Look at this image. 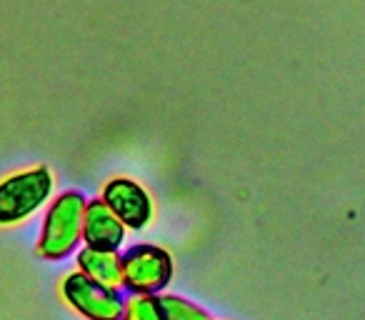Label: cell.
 Instances as JSON below:
<instances>
[{
    "label": "cell",
    "mask_w": 365,
    "mask_h": 320,
    "mask_svg": "<svg viewBox=\"0 0 365 320\" xmlns=\"http://www.w3.org/2000/svg\"><path fill=\"white\" fill-rule=\"evenodd\" d=\"M123 258V285L133 295H160L173 278V258L158 245H133Z\"/></svg>",
    "instance_id": "cell-3"
},
{
    "label": "cell",
    "mask_w": 365,
    "mask_h": 320,
    "mask_svg": "<svg viewBox=\"0 0 365 320\" xmlns=\"http://www.w3.org/2000/svg\"><path fill=\"white\" fill-rule=\"evenodd\" d=\"M123 320H138V318H133V315H128V313H125V315H123Z\"/></svg>",
    "instance_id": "cell-9"
},
{
    "label": "cell",
    "mask_w": 365,
    "mask_h": 320,
    "mask_svg": "<svg viewBox=\"0 0 365 320\" xmlns=\"http://www.w3.org/2000/svg\"><path fill=\"white\" fill-rule=\"evenodd\" d=\"M163 320H210L200 305L180 298V295H158Z\"/></svg>",
    "instance_id": "cell-8"
},
{
    "label": "cell",
    "mask_w": 365,
    "mask_h": 320,
    "mask_svg": "<svg viewBox=\"0 0 365 320\" xmlns=\"http://www.w3.org/2000/svg\"><path fill=\"white\" fill-rule=\"evenodd\" d=\"M61 295L86 320H123L125 315V300L120 298V293L96 283L81 270L63 280Z\"/></svg>",
    "instance_id": "cell-4"
},
{
    "label": "cell",
    "mask_w": 365,
    "mask_h": 320,
    "mask_svg": "<svg viewBox=\"0 0 365 320\" xmlns=\"http://www.w3.org/2000/svg\"><path fill=\"white\" fill-rule=\"evenodd\" d=\"M86 205V198L78 190H66L58 195V200H53L38 240L41 258L63 260L78 248V243L83 240Z\"/></svg>",
    "instance_id": "cell-1"
},
{
    "label": "cell",
    "mask_w": 365,
    "mask_h": 320,
    "mask_svg": "<svg viewBox=\"0 0 365 320\" xmlns=\"http://www.w3.org/2000/svg\"><path fill=\"white\" fill-rule=\"evenodd\" d=\"M53 193V175L46 165L23 170L0 183V225H13L36 213Z\"/></svg>",
    "instance_id": "cell-2"
},
{
    "label": "cell",
    "mask_w": 365,
    "mask_h": 320,
    "mask_svg": "<svg viewBox=\"0 0 365 320\" xmlns=\"http://www.w3.org/2000/svg\"><path fill=\"white\" fill-rule=\"evenodd\" d=\"M83 240L88 248L118 253V248L125 240V225L118 220V215L101 200H91L86 205V220H83Z\"/></svg>",
    "instance_id": "cell-6"
},
{
    "label": "cell",
    "mask_w": 365,
    "mask_h": 320,
    "mask_svg": "<svg viewBox=\"0 0 365 320\" xmlns=\"http://www.w3.org/2000/svg\"><path fill=\"white\" fill-rule=\"evenodd\" d=\"M103 203L118 215V220L125 228L140 230L153 218L150 195L145 193L143 185H138L130 178H113L103 188Z\"/></svg>",
    "instance_id": "cell-5"
},
{
    "label": "cell",
    "mask_w": 365,
    "mask_h": 320,
    "mask_svg": "<svg viewBox=\"0 0 365 320\" xmlns=\"http://www.w3.org/2000/svg\"><path fill=\"white\" fill-rule=\"evenodd\" d=\"M78 268H81L83 275H88L91 280L110 290H118L123 285V258L118 253L96 250L86 245L78 253Z\"/></svg>",
    "instance_id": "cell-7"
}]
</instances>
